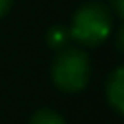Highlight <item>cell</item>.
Masks as SVG:
<instances>
[{"mask_svg": "<svg viewBox=\"0 0 124 124\" xmlns=\"http://www.w3.org/2000/svg\"><path fill=\"white\" fill-rule=\"evenodd\" d=\"M110 4H112V8L116 10V14H118L120 17H124V0H110Z\"/></svg>", "mask_w": 124, "mask_h": 124, "instance_id": "cell-6", "label": "cell"}, {"mask_svg": "<svg viewBox=\"0 0 124 124\" xmlns=\"http://www.w3.org/2000/svg\"><path fill=\"white\" fill-rule=\"evenodd\" d=\"M52 79L62 91H68V93L83 89L89 81L87 54L76 48H68L60 52L52 66Z\"/></svg>", "mask_w": 124, "mask_h": 124, "instance_id": "cell-2", "label": "cell"}, {"mask_svg": "<svg viewBox=\"0 0 124 124\" xmlns=\"http://www.w3.org/2000/svg\"><path fill=\"white\" fill-rule=\"evenodd\" d=\"M29 124H66V122H64V118L58 112L48 110V108H43V110H37L31 116V122Z\"/></svg>", "mask_w": 124, "mask_h": 124, "instance_id": "cell-4", "label": "cell"}, {"mask_svg": "<svg viewBox=\"0 0 124 124\" xmlns=\"http://www.w3.org/2000/svg\"><path fill=\"white\" fill-rule=\"evenodd\" d=\"M107 95L110 105L124 114V66H120L118 70H114V74L108 79L107 85Z\"/></svg>", "mask_w": 124, "mask_h": 124, "instance_id": "cell-3", "label": "cell"}, {"mask_svg": "<svg viewBox=\"0 0 124 124\" xmlns=\"http://www.w3.org/2000/svg\"><path fill=\"white\" fill-rule=\"evenodd\" d=\"M120 46L124 48V25H122V29H120Z\"/></svg>", "mask_w": 124, "mask_h": 124, "instance_id": "cell-8", "label": "cell"}, {"mask_svg": "<svg viewBox=\"0 0 124 124\" xmlns=\"http://www.w3.org/2000/svg\"><path fill=\"white\" fill-rule=\"evenodd\" d=\"M48 39H50V45L52 46H58L60 43H64V29H52L50 33H48Z\"/></svg>", "mask_w": 124, "mask_h": 124, "instance_id": "cell-5", "label": "cell"}, {"mask_svg": "<svg viewBox=\"0 0 124 124\" xmlns=\"http://www.w3.org/2000/svg\"><path fill=\"white\" fill-rule=\"evenodd\" d=\"M110 33V14L103 4H85L74 16L70 35L85 46L101 45Z\"/></svg>", "mask_w": 124, "mask_h": 124, "instance_id": "cell-1", "label": "cell"}, {"mask_svg": "<svg viewBox=\"0 0 124 124\" xmlns=\"http://www.w3.org/2000/svg\"><path fill=\"white\" fill-rule=\"evenodd\" d=\"M10 6H12V0H0V17L10 10Z\"/></svg>", "mask_w": 124, "mask_h": 124, "instance_id": "cell-7", "label": "cell"}]
</instances>
